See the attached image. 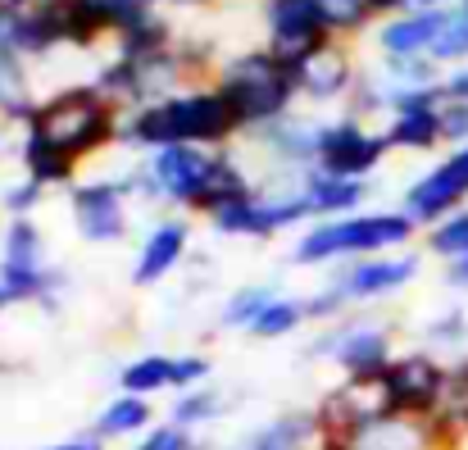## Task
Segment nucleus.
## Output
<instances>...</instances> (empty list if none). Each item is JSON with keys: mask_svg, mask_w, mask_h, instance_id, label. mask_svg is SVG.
<instances>
[{"mask_svg": "<svg viewBox=\"0 0 468 450\" xmlns=\"http://www.w3.org/2000/svg\"><path fill=\"white\" fill-rule=\"evenodd\" d=\"M232 123H237V114L228 110L223 96H182V101H168L159 110H146L137 119L133 137L159 142V146H186V142L223 137Z\"/></svg>", "mask_w": 468, "mask_h": 450, "instance_id": "nucleus-1", "label": "nucleus"}, {"mask_svg": "<svg viewBox=\"0 0 468 450\" xmlns=\"http://www.w3.org/2000/svg\"><path fill=\"white\" fill-rule=\"evenodd\" d=\"M105 137H110V110L87 91H69V96L50 101L32 128V142L55 150L59 159H73L78 150H91Z\"/></svg>", "mask_w": 468, "mask_h": 450, "instance_id": "nucleus-2", "label": "nucleus"}, {"mask_svg": "<svg viewBox=\"0 0 468 450\" xmlns=\"http://www.w3.org/2000/svg\"><path fill=\"white\" fill-rule=\"evenodd\" d=\"M287 96H292V73L273 55H246L223 78V101L237 114V123L273 119L287 105Z\"/></svg>", "mask_w": 468, "mask_h": 450, "instance_id": "nucleus-3", "label": "nucleus"}, {"mask_svg": "<svg viewBox=\"0 0 468 450\" xmlns=\"http://www.w3.org/2000/svg\"><path fill=\"white\" fill-rule=\"evenodd\" d=\"M414 228L405 214H378V219H350V223H323L301 241L296 260H327L336 251H378L391 241H405Z\"/></svg>", "mask_w": 468, "mask_h": 450, "instance_id": "nucleus-4", "label": "nucleus"}, {"mask_svg": "<svg viewBox=\"0 0 468 450\" xmlns=\"http://www.w3.org/2000/svg\"><path fill=\"white\" fill-rule=\"evenodd\" d=\"M387 382V396H391V410L396 414H410V419H423V414H437L441 405V391H446V373L423 359V355H410L400 364H391L382 373Z\"/></svg>", "mask_w": 468, "mask_h": 450, "instance_id": "nucleus-5", "label": "nucleus"}, {"mask_svg": "<svg viewBox=\"0 0 468 450\" xmlns=\"http://www.w3.org/2000/svg\"><path fill=\"white\" fill-rule=\"evenodd\" d=\"M318 155H323V164H327L332 177H346V173H359V168H373L378 164L382 137H368L355 123H341V128H327L318 137Z\"/></svg>", "mask_w": 468, "mask_h": 450, "instance_id": "nucleus-6", "label": "nucleus"}, {"mask_svg": "<svg viewBox=\"0 0 468 450\" xmlns=\"http://www.w3.org/2000/svg\"><path fill=\"white\" fill-rule=\"evenodd\" d=\"M209 168H214V159L191 146H164L155 155L159 187L173 191L177 200H200L205 196V182H209Z\"/></svg>", "mask_w": 468, "mask_h": 450, "instance_id": "nucleus-7", "label": "nucleus"}, {"mask_svg": "<svg viewBox=\"0 0 468 450\" xmlns=\"http://www.w3.org/2000/svg\"><path fill=\"white\" fill-rule=\"evenodd\" d=\"M73 214L87 241H114L123 232V200L114 187H82L73 196Z\"/></svg>", "mask_w": 468, "mask_h": 450, "instance_id": "nucleus-8", "label": "nucleus"}, {"mask_svg": "<svg viewBox=\"0 0 468 450\" xmlns=\"http://www.w3.org/2000/svg\"><path fill=\"white\" fill-rule=\"evenodd\" d=\"M305 209H314L310 200H282V205H255V200H232L223 209H214L223 232H273L282 223H296Z\"/></svg>", "mask_w": 468, "mask_h": 450, "instance_id": "nucleus-9", "label": "nucleus"}, {"mask_svg": "<svg viewBox=\"0 0 468 450\" xmlns=\"http://www.w3.org/2000/svg\"><path fill=\"white\" fill-rule=\"evenodd\" d=\"M432 446V433L423 419H410V414H391V419H378L368 423L359 437H350L346 450H428Z\"/></svg>", "mask_w": 468, "mask_h": 450, "instance_id": "nucleus-10", "label": "nucleus"}, {"mask_svg": "<svg viewBox=\"0 0 468 450\" xmlns=\"http://www.w3.org/2000/svg\"><path fill=\"white\" fill-rule=\"evenodd\" d=\"M41 287V260H37V232L32 223H14L5 241V292L27 296Z\"/></svg>", "mask_w": 468, "mask_h": 450, "instance_id": "nucleus-11", "label": "nucleus"}, {"mask_svg": "<svg viewBox=\"0 0 468 450\" xmlns=\"http://www.w3.org/2000/svg\"><path fill=\"white\" fill-rule=\"evenodd\" d=\"M460 196H464V182L455 177L451 164H441V168H432L419 187L405 191V205H410V219H441Z\"/></svg>", "mask_w": 468, "mask_h": 450, "instance_id": "nucleus-12", "label": "nucleus"}, {"mask_svg": "<svg viewBox=\"0 0 468 450\" xmlns=\"http://www.w3.org/2000/svg\"><path fill=\"white\" fill-rule=\"evenodd\" d=\"M446 9H423V14H410V18H400V23H391L387 32H382V41H387V50L391 55H414V50H432L437 46V37H441V27H446Z\"/></svg>", "mask_w": 468, "mask_h": 450, "instance_id": "nucleus-13", "label": "nucleus"}, {"mask_svg": "<svg viewBox=\"0 0 468 450\" xmlns=\"http://www.w3.org/2000/svg\"><path fill=\"white\" fill-rule=\"evenodd\" d=\"M336 359L355 373V378H382L387 373V337L382 332H350L336 346Z\"/></svg>", "mask_w": 468, "mask_h": 450, "instance_id": "nucleus-14", "label": "nucleus"}, {"mask_svg": "<svg viewBox=\"0 0 468 450\" xmlns=\"http://www.w3.org/2000/svg\"><path fill=\"white\" fill-rule=\"evenodd\" d=\"M182 246H186V228H182V223H164V228H155L151 241H146V251H142L137 283H155L159 273H168V269L177 264Z\"/></svg>", "mask_w": 468, "mask_h": 450, "instance_id": "nucleus-15", "label": "nucleus"}, {"mask_svg": "<svg viewBox=\"0 0 468 450\" xmlns=\"http://www.w3.org/2000/svg\"><path fill=\"white\" fill-rule=\"evenodd\" d=\"M410 278H414V260H382V264H359L346 287L359 292V296H368V292L400 287V283H410Z\"/></svg>", "mask_w": 468, "mask_h": 450, "instance_id": "nucleus-16", "label": "nucleus"}, {"mask_svg": "<svg viewBox=\"0 0 468 450\" xmlns=\"http://www.w3.org/2000/svg\"><path fill=\"white\" fill-rule=\"evenodd\" d=\"M296 78L310 87L314 96H332V91H341V78H346V59L336 55V50H318V55H310L301 69H296Z\"/></svg>", "mask_w": 468, "mask_h": 450, "instance_id": "nucleus-17", "label": "nucleus"}, {"mask_svg": "<svg viewBox=\"0 0 468 450\" xmlns=\"http://www.w3.org/2000/svg\"><path fill=\"white\" fill-rule=\"evenodd\" d=\"M146 419H151L146 401H142V396H123V401H114V405L101 414V433H105V437H123V433L146 428Z\"/></svg>", "mask_w": 468, "mask_h": 450, "instance_id": "nucleus-18", "label": "nucleus"}, {"mask_svg": "<svg viewBox=\"0 0 468 450\" xmlns=\"http://www.w3.org/2000/svg\"><path fill=\"white\" fill-rule=\"evenodd\" d=\"M437 414H441L446 428H468V364L446 378V391H441Z\"/></svg>", "mask_w": 468, "mask_h": 450, "instance_id": "nucleus-19", "label": "nucleus"}, {"mask_svg": "<svg viewBox=\"0 0 468 450\" xmlns=\"http://www.w3.org/2000/svg\"><path fill=\"white\" fill-rule=\"evenodd\" d=\"M305 200H310L314 209H346V205L359 200V182H350V177H332V173H327V177L314 182Z\"/></svg>", "mask_w": 468, "mask_h": 450, "instance_id": "nucleus-20", "label": "nucleus"}, {"mask_svg": "<svg viewBox=\"0 0 468 450\" xmlns=\"http://www.w3.org/2000/svg\"><path fill=\"white\" fill-rule=\"evenodd\" d=\"M432 55H437V59H460V55H468V0L460 9H451V18H446V27H441Z\"/></svg>", "mask_w": 468, "mask_h": 450, "instance_id": "nucleus-21", "label": "nucleus"}, {"mask_svg": "<svg viewBox=\"0 0 468 450\" xmlns=\"http://www.w3.org/2000/svg\"><path fill=\"white\" fill-rule=\"evenodd\" d=\"M173 382V359H137L128 373H123V387L128 391H155V387H168Z\"/></svg>", "mask_w": 468, "mask_h": 450, "instance_id": "nucleus-22", "label": "nucleus"}, {"mask_svg": "<svg viewBox=\"0 0 468 450\" xmlns=\"http://www.w3.org/2000/svg\"><path fill=\"white\" fill-rule=\"evenodd\" d=\"M310 428H314L310 419H282V423L264 428V433L255 437V446L250 450H301V442H305V433H310Z\"/></svg>", "mask_w": 468, "mask_h": 450, "instance_id": "nucleus-23", "label": "nucleus"}, {"mask_svg": "<svg viewBox=\"0 0 468 450\" xmlns=\"http://www.w3.org/2000/svg\"><path fill=\"white\" fill-rule=\"evenodd\" d=\"M87 5L101 14V23H123V32L146 23V5L142 0H87Z\"/></svg>", "mask_w": 468, "mask_h": 450, "instance_id": "nucleus-24", "label": "nucleus"}, {"mask_svg": "<svg viewBox=\"0 0 468 450\" xmlns=\"http://www.w3.org/2000/svg\"><path fill=\"white\" fill-rule=\"evenodd\" d=\"M301 323V305H287V300H273L260 318H255V332L260 337H282V332H292Z\"/></svg>", "mask_w": 468, "mask_h": 450, "instance_id": "nucleus-25", "label": "nucleus"}, {"mask_svg": "<svg viewBox=\"0 0 468 450\" xmlns=\"http://www.w3.org/2000/svg\"><path fill=\"white\" fill-rule=\"evenodd\" d=\"M0 105L5 110H27V96H23V73H18V64L9 59V50H0Z\"/></svg>", "mask_w": 468, "mask_h": 450, "instance_id": "nucleus-26", "label": "nucleus"}, {"mask_svg": "<svg viewBox=\"0 0 468 450\" xmlns=\"http://www.w3.org/2000/svg\"><path fill=\"white\" fill-rule=\"evenodd\" d=\"M432 246H437L441 255H468V209L464 214H455L446 228L432 232Z\"/></svg>", "mask_w": 468, "mask_h": 450, "instance_id": "nucleus-27", "label": "nucleus"}, {"mask_svg": "<svg viewBox=\"0 0 468 450\" xmlns=\"http://www.w3.org/2000/svg\"><path fill=\"white\" fill-rule=\"evenodd\" d=\"M27 164H32L37 182H55V177H64V173H69V159H59L55 150L37 146V142H27Z\"/></svg>", "mask_w": 468, "mask_h": 450, "instance_id": "nucleus-28", "label": "nucleus"}, {"mask_svg": "<svg viewBox=\"0 0 468 450\" xmlns=\"http://www.w3.org/2000/svg\"><path fill=\"white\" fill-rule=\"evenodd\" d=\"M364 9H368V0H318V14H323V23L332 27H350V23H359L364 18Z\"/></svg>", "mask_w": 468, "mask_h": 450, "instance_id": "nucleus-29", "label": "nucleus"}, {"mask_svg": "<svg viewBox=\"0 0 468 450\" xmlns=\"http://www.w3.org/2000/svg\"><path fill=\"white\" fill-rule=\"evenodd\" d=\"M269 305H273V296H269V292H241V296H237V305L228 309V323H246V318L255 323Z\"/></svg>", "mask_w": 468, "mask_h": 450, "instance_id": "nucleus-30", "label": "nucleus"}, {"mask_svg": "<svg viewBox=\"0 0 468 450\" xmlns=\"http://www.w3.org/2000/svg\"><path fill=\"white\" fill-rule=\"evenodd\" d=\"M441 137H468V105L455 101L451 110H441Z\"/></svg>", "mask_w": 468, "mask_h": 450, "instance_id": "nucleus-31", "label": "nucleus"}, {"mask_svg": "<svg viewBox=\"0 0 468 450\" xmlns=\"http://www.w3.org/2000/svg\"><path fill=\"white\" fill-rule=\"evenodd\" d=\"M214 414V396H186L177 405V423H196V419H209Z\"/></svg>", "mask_w": 468, "mask_h": 450, "instance_id": "nucleus-32", "label": "nucleus"}, {"mask_svg": "<svg viewBox=\"0 0 468 450\" xmlns=\"http://www.w3.org/2000/svg\"><path fill=\"white\" fill-rule=\"evenodd\" d=\"M137 450H186V437H182V428H155Z\"/></svg>", "mask_w": 468, "mask_h": 450, "instance_id": "nucleus-33", "label": "nucleus"}, {"mask_svg": "<svg viewBox=\"0 0 468 450\" xmlns=\"http://www.w3.org/2000/svg\"><path fill=\"white\" fill-rule=\"evenodd\" d=\"M205 373V359H173V382H196Z\"/></svg>", "mask_w": 468, "mask_h": 450, "instance_id": "nucleus-34", "label": "nucleus"}, {"mask_svg": "<svg viewBox=\"0 0 468 450\" xmlns=\"http://www.w3.org/2000/svg\"><path fill=\"white\" fill-rule=\"evenodd\" d=\"M5 200H9L14 209H27V205L37 200V182H23V187H14V191H9Z\"/></svg>", "mask_w": 468, "mask_h": 450, "instance_id": "nucleus-35", "label": "nucleus"}, {"mask_svg": "<svg viewBox=\"0 0 468 450\" xmlns=\"http://www.w3.org/2000/svg\"><path fill=\"white\" fill-rule=\"evenodd\" d=\"M441 96H451V101H464V105H468V73H460L455 82H446V87H441Z\"/></svg>", "mask_w": 468, "mask_h": 450, "instance_id": "nucleus-36", "label": "nucleus"}, {"mask_svg": "<svg viewBox=\"0 0 468 450\" xmlns=\"http://www.w3.org/2000/svg\"><path fill=\"white\" fill-rule=\"evenodd\" d=\"M446 164H451V168H455V177H460V182H464V191H468V146L460 150V155H451V159H446Z\"/></svg>", "mask_w": 468, "mask_h": 450, "instance_id": "nucleus-37", "label": "nucleus"}, {"mask_svg": "<svg viewBox=\"0 0 468 450\" xmlns=\"http://www.w3.org/2000/svg\"><path fill=\"white\" fill-rule=\"evenodd\" d=\"M451 283H464V287H468V255L455 264V269H451Z\"/></svg>", "mask_w": 468, "mask_h": 450, "instance_id": "nucleus-38", "label": "nucleus"}, {"mask_svg": "<svg viewBox=\"0 0 468 450\" xmlns=\"http://www.w3.org/2000/svg\"><path fill=\"white\" fill-rule=\"evenodd\" d=\"M50 450H101V442H64V446H50Z\"/></svg>", "mask_w": 468, "mask_h": 450, "instance_id": "nucleus-39", "label": "nucleus"}, {"mask_svg": "<svg viewBox=\"0 0 468 450\" xmlns=\"http://www.w3.org/2000/svg\"><path fill=\"white\" fill-rule=\"evenodd\" d=\"M373 9H396V5H405V0H368Z\"/></svg>", "mask_w": 468, "mask_h": 450, "instance_id": "nucleus-40", "label": "nucleus"}, {"mask_svg": "<svg viewBox=\"0 0 468 450\" xmlns=\"http://www.w3.org/2000/svg\"><path fill=\"white\" fill-rule=\"evenodd\" d=\"M14 5H18V0H0V9H14Z\"/></svg>", "mask_w": 468, "mask_h": 450, "instance_id": "nucleus-41", "label": "nucleus"}, {"mask_svg": "<svg viewBox=\"0 0 468 450\" xmlns=\"http://www.w3.org/2000/svg\"><path fill=\"white\" fill-rule=\"evenodd\" d=\"M5 300H9V292H5V287H0V305H5Z\"/></svg>", "mask_w": 468, "mask_h": 450, "instance_id": "nucleus-42", "label": "nucleus"}, {"mask_svg": "<svg viewBox=\"0 0 468 450\" xmlns=\"http://www.w3.org/2000/svg\"><path fill=\"white\" fill-rule=\"evenodd\" d=\"M419 5H437V0H419Z\"/></svg>", "mask_w": 468, "mask_h": 450, "instance_id": "nucleus-43", "label": "nucleus"}]
</instances>
